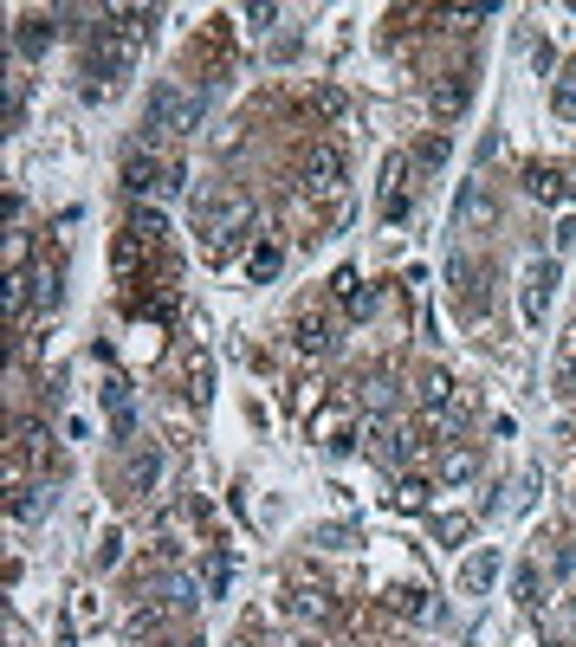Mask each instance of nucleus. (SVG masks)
Masks as SVG:
<instances>
[{"label": "nucleus", "mask_w": 576, "mask_h": 647, "mask_svg": "<svg viewBox=\"0 0 576 647\" xmlns=\"http://www.w3.org/2000/svg\"><path fill=\"white\" fill-rule=\"evenodd\" d=\"M356 292H363V279H356V272L344 266V272H337V298H344V305H350V298H356Z\"/></svg>", "instance_id": "39"}, {"label": "nucleus", "mask_w": 576, "mask_h": 647, "mask_svg": "<svg viewBox=\"0 0 576 647\" xmlns=\"http://www.w3.org/2000/svg\"><path fill=\"white\" fill-rule=\"evenodd\" d=\"M454 402V382H447V369H428L421 376V408H447Z\"/></svg>", "instance_id": "30"}, {"label": "nucleus", "mask_w": 576, "mask_h": 647, "mask_svg": "<svg viewBox=\"0 0 576 647\" xmlns=\"http://www.w3.org/2000/svg\"><path fill=\"white\" fill-rule=\"evenodd\" d=\"M98 563H104V570H111V563H123V531H111V538H104V557H98Z\"/></svg>", "instance_id": "40"}, {"label": "nucleus", "mask_w": 576, "mask_h": 647, "mask_svg": "<svg viewBox=\"0 0 576 647\" xmlns=\"http://www.w3.org/2000/svg\"><path fill=\"white\" fill-rule=\"evenodd\" d=\"M311 440H318V447H331V453H350L356 447L350 408H318V415H311Z\"/></svg>", "instance_id": "7"}, {"label": "nucleus", "mask_w": 576, "mask_h": 647, "mask_svg": "<svg viewBox=\"0 0 576 647\" xmlns=\"http://www.w3.org/2000/svg\"><path fill=\"white\" fill-rule=\"evenodd\" d=\"M551 292H557V259H531V266H525V285H518V311H525L531 330L551 324Z\"/></svg>", "instance_id": "4"}, {"label": "nucleus", "mask_w": 576, "mask_h": 647, "mask_svg": "<svg viewBox=\"0 0 576 647\" xmlns=\"http://www.w3.org/2000/svg\"><path fill=\"white\" fill-rule=\"evenodd\" d=\"M311 544H324V550H344V544H356V531H350V525H318V531H311Z\"/></svg>", "instance_id": "35"}, {"label": "nucleus", "mask_w": 576, "mask_h": 647, "mask_svg": "<svg viewBox=\"0 0 576 647\" xmlns=\"http://www.w3.org/2000/svg\"><path fill=\"white\" fill-rule=\"evenodd\" d=\"M512 602H518V609H544V570H538V563H525V570H518Z\"/></svg>", "instance_id": "22"}, {"label": "nucleus", "mask_w": 576, "mask_h": 647, "mask_svg": "<svg viewBox=\"0 0 576 647\" xmlns=\"http://www.w3.org/2000/svg\"><path fill=\"white\" fill-rule=\"evenodd\" d=\"M285 609H292V615H331V602H324L318 589H305V596L292 589V596H285Z\"/></svg>", "instance_id": "34"}, {"label": "nucleus", "mask_w": 576, "mask_h": 647, "mask_svg": "<svg viewBox=\"0 0 576 647\" xmlns=\"http://www.w3.org/2000/svg\"><path fill=\"white\" fill-rule=\"evenodd\" d=\"M156 609H195V602H201V589H195V576H162V583H156Z\"/></svg>", "instance_id": "18"}, {"label": "nucleus", "mask_w": 576, "mask_h": 647, "mask_svg": "<svg viewBox=\"0 0 576 647\" xmlns=\"http://www.w3.org/2000/svg\"><path fill=\"white\" fill-rule=\"evenodd\" d=\"M376 305H382V292H376V285H363V292L350 298V318H376Z\"/></svg>", "instance_id": "37"}, {"label": "nucleus", "mask_w": 576, "mask_h": 647, "mask_svg": "<svg viewBox=\"0 0 576 647\" xmlns=\"http://www.w3.org/2000/svg\"><path fill=\"white\" fill-rule=\"evenodd\" d=\"M279 20V7H266V0H259V7H246V26H272Z\"/></svg>", "instance_id": "41"}, {"label": "nucleus", "mask_w": 576, "mask_h": 647, "mask_svg": "<svg viewBox=\"0 0 576 647\" xmlns=\"http://www.w3.org/2000/svg\"><path fill=\"white\" fill-rule=\"evenodd\" d=\"M479 473V453L473 447H447L441 453V479H473Z\"/></svg>", "instance_id": "29"}, {"label": "nucleus", "mask_w": 576, "mask_h": 647, "mask_svg": "<svg viewBox=\"0 0 576 647\" xmlns=\"http://www.w3.org/2000/svg\"><path fill=\"white\" fill-rule=\"evenodd\" d=\"M389 609H395V615H408V622H421V615H428L434 602H428V589H415V583H395V589H389Z\"/></svg>", "instance_id": "20"}, {"label": "nucleus", "mask_w": 576, "mask_h": 647, "mask_svg": "<svg viewBox=\"0 0 576 647\" xmlns=\"http://www.w3.org/2000/svg\"><path fill=\"white\" fill-rule=\"evenodd\" d=\"M169 647H208V641H201V635H195V641H169Z\"/></svg>", "instance_id": "42"}, {"label": "nucleus", "mask_w": 576, "mask_h": 647, "mask_svg": "<svg viewBox=\"0 0 576 647\" xmlns=\"http://www.w3.org/2000/svg\"><path fill=\"white\" fill-rule=\"evenodd\" d=\"M208 382H214V363H208V356H188V395H195V402H208Z\"/></svg>", "instance_id": "31"}, {"label": "nucleus", "mask_w": 576, "mask_h": 647, "mask_svg": "<svg viewBox=\"0 0 576 647\" xmlns=\"http://www.w3.org/2000/svg\"><path fill=\"white\" fill-rule=\"evenodd\" d=\"M525 195H538V201H570V175L551 169V162H531V169H525Z\"/></svg>", "instance_id": "13"}, {"label": "nucleus", "mask_w": 576, "mask_h": 647, "mask_svg": "<svg viewBox=\"0 0 576 647\" xmlns=\"http://www.w3.org/2000/svg\"><path fill=\"white\" fill-rule=\"evenodd\" d=\"M298 647H318V641H298Z\"/></svg>", "instance_id": "43"}, {"label": "nucleus", "mask_w": 576, "mask_h": 647, "mask_svg": "<svg viewBox=\"0 0 576 647\" xmlns=\"http://www.w3.org/2000/svg\"><path fill=\"white\" fill-rule=\"evenodd\" d=\"M428 479H402V486H395L389 492V505H395V512H428Z\"/></svg>", "instance_id": "25"}, {"label": "nucleus", "mask_w": 576, "mask_h": 647, "mask_svg": "<svg viewBox=\"0 0 576 647\" xmlns=\"http://www.w3.org/2000/svg\"><path fill=\"white\" fill-rule=\"evenodd\" d=\"M104 408H111V428H117V440H136V408H130V389H123V376L104 382Z\"/></svg>", "instance_id": "14"}, {"label": "nucleus", "mask_w": 576, "mask_h": 647, "mask_svg": "<svg viewBox=\"0 0 576 647\" xmlns=\"http://www.w3.org/2000/svg\"><path fill=\"white\" fill-rule=\"evenodd\" d=\"M551 110H557L564 123H576V65H564V78L551 85Z\"/></svg>", "instance_id": "28"}, {"label": "nucleus", "mask_w": 576, "mask_h": 647, "mask_svg": "<svg viewBox=\"0 0 576 647\" xmlns=\"http://www.w3.org/2000/svg\"><path fill=\"white\" fill-rule=\"evenodd\" d=\"M26 298H33V272H7V324L26 318Z\"/></svg>", "instance_id": "26"}, {"label": "nucleus", "mask_w": 576, "mask_h": 647, "mask_svg": "<svg viewBox=\"0 0 576 647\" xmlns=\"http://www.w3.org/2000/svg\"><path fill=\"white\" fill-rule=\"evenodd\" d=\"M499 214H505L499 195H492V182H479V175L454 195V227L460 233H492V227H499Z\"/></svg>", "instance_id": "5"}, {"label": "nucleus", "mask_w": 576, "mask_h": 647, "mask_svg": "<svg viewBox=\"0 0 576 647\" xmlns=\"http://www.w3.org/2000/svg\"><path fill=\"white\" fill-rule=\"evenodd\" d=\"M279 246H272V240H259L253 246V259H246V279H253V285H272V279H279Z\"/></svg>", "instance_id": "21"}, {"label": "nucleus", "mask_w": 576, "mask_h": 647, "mask_svg": "<svg viewBox=\"0 0 576 647\" xmlns=\"http://www.w3.org/2000/svg\"><path fill=\"white\" fill-rule=\"evenodd\" d=\"M434 538H441L447 550L466 544V538H473V518H434Z\"/></svg>", "instance_id": "32"}, {"label": "nucleus", "mask_w": 576, "mask_h": 647, "mask_svg": "<svg viewBox=\"0 0 576 647\" xmlns=\"http://www.w3.org/2000/svg\"><path fill=\"white\" fill-rule=\"evenodd\" d=\"M72 622H98V596H85V589H78V596H72Z\"/></svg>", "instance_id": "38"}, {"label": "nucleus", "mask_w": 576, "mask_h": 647, "mask_svg": "<svg viewBox=\"0 0 576 647\" xmlns=\"http://www.w3.org/2000/svg\"><path fill=\"white\" fill-rule=\"evenodd\" d=\"M447 279L460 285V305L479 318V311H486V272H479V266H466V259H454V272H447Z\"/></svg>", "instance_id": "15"}, {"label": "nucleus", "mask_w": 576, "mask_h": 647, "mask_svg": "<svg viewBox=\"0 0 576 647\" xmlns=\"http://www.w3.org/2000/svg\"><path fill=\"white\" fill-rule=\"evenodd\" d=\"M233 647H253V641H233Z\"/></svg>", "instance_id": "44"}, {"label": "nucleus", "mask_w": 576, "mask_h": 647, "mask_svg": "<svg viewBox=\"0 0 576 647\" xmlns=\"http://www.w3.org/2000/svg\"><path fill=\"white\" fill-rule=\"evenodd\" d=\"M201 589H208V596H227L233 589V550L214 544L208 557H201Z\"/></svg>", "instance_id": "16"}, {"label": "nucleus", "mask_w": 576, "mask_h": 647, "mask_svg": "<svg viewBox=\"0 0 576 647\" xmlns=\"http://www.w3.org/2000/svg\"><path fill=\"white\" fill-rule=\"evenodd\" d=\"M466 104H473V85H466V72H460V78H441V85L428 91V110H434L441 123H454Z\"/></svg>", "instance_id": "12"}, {"label": "nucleus", "mask_w": 576, "mask_h": 647, "mask_svg": "<svg viewBox=\"0 0 576 647\" xmlns=\"http://www.w3.org/2000/svg\"><path fill=\"white\" fill-rule=\"evenodd\" d=\"M52 13H26L20 26H13V46H20V59H39V52H52Z\"/></svg>", "instance_id": "11"}, {"label": "nucleus", "mask_w": 576, "mask_h": 647, "mask_svg": "<svg viewBox=\"0 0 576 647\" xmlns=\"http://www.w3.org/2000/svg\"><path fill=\"white\" fill-rule=\"evenodd\" d=\"M557 395H576V324L557 343Z\"/></svg>", "instance_id": "23"}, {"label": "nucleus", "mask_w": 576, "mask_h": 647, "mask_svg": "<svg viewBox=\"0 0 576 647\" xmlns=\"http://www.w3.org/2000/svg\"><path fill=\"white\" fill-rule=\"evenodd\" d=\"M130 240H143V246H162V240H169L162 214H156V208H136V220H130Z\"/></svg>", "instance_id": "27"}, {"label": "nucleus", "mask_w": 576, "mask_h": 647, "mask_svg": "<svg viewBox=\"0 0 576 647\" xmlns=\"http://www.w3.org/2000/svg\"><path fill=\"white\" fill-rule=\"evenodd\" d=\"M246 227H253V201H246L240 188H214V195L201 201L195 233H201V253L208 259H227L233 246L246 240Z\"/></svg>", "instance_id": "1"}, {"label": "nucleus", "mask_w": 576, "mask_h": 647, "mask_svg": "<svg viewBox=\"0 0 576 647\" xmlns=\"http://www.w3.org/2000/svg\"><path fill=\"white\" fill-rule=\"evenodd\" d=\"M311 117H318V123H344L350 117V98L337 85H318V91H311Z\"/></svg>", "instance_id": "19"}, {"label": "nucleus", "mask_w": 576, "mask_h": 647, "mask_svg": "<svg viewBox=\"0 0 576 647\" xmlns=\"http://www.w3.org/2000/svg\"><path fill=\"white\" fill-rule=\"evenodd\" d=\"M195 98H188L182 85H175V78H162L156 91H149V104H143V136L149 143H162V136H188L195 130Z\"/></svg>", "instance_id": "2"}, {"label": "nucleus", "mask_w": 576, "mask_h": 647, "mask_svg": "<svg viewBox=\"0 0 576 647\" xmlns=\"http://www.w3.org/2000/svg\"><path fill=\"white\" fill-rule=\"evenodd\" d=\"M111 20H117V26H123V33H130V39H136V46H143V39H149V33H156V7H117V13H111Z\"/></svg>", "instance_id": "24"}, {"label": "nucleus", "mask_w": 576, "mask_h": 647, "mask_svg": "<svg viewBox=\"0 0 576 647\" xmlns=\"http://www.w3.org/2000/svg\"><path fill=\"white\" fill-rule=\"evenodd\" d=\"M363 402L376 408V415H389V402H395V395H389V376H369L363 382Z\"/></svg>", "instance_id": "36"}, {"label": "nucleus", "mask_w": 576, "mask_h": 647, "mask_svg": "<svg viewBox=\"0 0 576 647\" xmlns=\"http://www.w3.org/2000/svg\"><path fill=\"white\" fill-rule=\"evenodd\" d=\"M492 583H499V550H492V544H479L473 557L460 563V589H466V596H486Z\"/></svg>", "instance_id": "9"}, {"label": "nucleus", "mask_w": 576, "mask_h": 647, "mask_svg": "<svg viewBox=\"0 0 576 647\" xmlns=\"http://www.w3.org/2000/svg\"><path fill=\"white\" fill-rule=\"evenodd\" d=\"M415 162H421V169H447V136H441V130H434V136H428V143H421V149H415Z\"/></svg>", "instance_id": "33"}, {"label": "nucleus", "mask_w": 576, "mask_h": 647, "mask_svg": "<svg viewBox=\"0 0 576 647\" xmlns=\"http://www.w3.org/2000/svg\"><path fill=\"white\" fill-rule=\"evenodd\" d=\"M344 175H350V156L337 143H311L305 149V188L311 195H331V188H344Z\"/></svg>", "instance_id": "6"}, {"label": "nucleus", "mask_w": 576, "mask_h": 647, "mask_svg": "<svg viewBox=\"0 0 576 647\" xmlns=\"http://www.w3.org/2000/svg\"><path fill=\"white\" fill-rule=\"evenodd\" d=\"M136 59H143V46H136L123 26H91V52H85V72L98 78H130Z\"/></svg>", "instance_id": "3"}, {"label": "nucleus", "mask_w": 576, "mask_h": 647, "mask_svg": "<svg viewBox=\"0 0 576 647\" xmlns=\"http://www.w3.org/2000/svg\"><path fill=\"white\" fill-rule=\"evenodd\" d=\"M156 473H162V453L156 447H136L130 466H123V486H130V492H149V486H156Z\"/></svg>", "instance_id": "17"}, {"label": "nucleus", "mask_w": 576, "mask_h": 647, "mask_svg": "<svg viewBox=\"0 0 576 647\" xmlns=\"http://www.w3.org/2000/svg\"><path fill=\"white\" fill-rule=\"evenodd\" d=\"M292 343H298V356H324L331 350V318L324 311H298V324H292Z\"/></svg>", "instance_id": "10"}, {"label": "nucleus", "mask_w": 576, "mask_h": 647, "mask_svg": "<svg viewBox=\"0 0 576 647\" xmlns=\"http://www.w3.org/2000/svg\"><path fill=\"white\" fill-rule=\"evenodd\" d=\"M162 182H169V162H156L149 149H136V156L123 162V188H130V195H162Z\"/></svg>", "instance_id": "8"}]
</instances>
